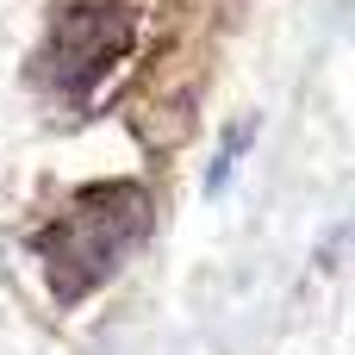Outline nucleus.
<instances>
[{
    "instance_id": "f03ea898",
    "label": "nucleus",
    "mask_w": 355,
    "mask_h": 355,
    "mask_svg": "<svg viewBox=\"0 0 355 355\" xmlns=\"http://www.w3.org/2000/svg\"><path fill=\"white\" fill-rule=\"evenodd\" d=\"M137 44V19L112 0H81L69 12H56L50 37H44V75L56 94H94Z\"/></svg>"
},
{
    "instance_id": "f257e3e1",
    "label": "nucleus",
    "mask_w": 355,
    "mask_h": 355,
    "mask_svg": "<svg viewBox=\"0 0 355 355\" xmlns=\"http://www.w3.org/2000/svg\"><path fill=\"white\" fill-rule=\"evenodd\" d=\"M150 231V193L137 181H100L81 187L44 231H37V262L50 275V293L62 306H81Z\"/></svg>"
}]
</instances>
